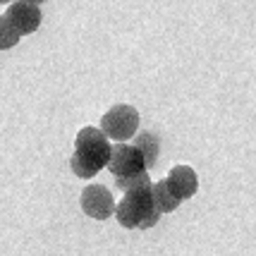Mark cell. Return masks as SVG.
Here are the masks:
<instances>
[{
	"label": "cell",
	"instance_id": "cell-13",
	"mask_svg": "<svg viewBox=\"0 0 256 256\" xmlns=\"http://www.w3.org/2000/svg\"><path fill=\"white\" fill-rule=\"evenodd\" d=\"M0 2H2V5H12L14 0H0Z\"/></svg>",
	"mask_w": 256,
	"mask_h": 256
},
{
	"label": "cell",
	"instance_id": "cell-11",
	"mask_svg": "<svg viewBox=\"0 0 256 256\" xmlns=\"http://www.w3.org/2000/svg\"><path fill=\"white\" fill-rule=\"evenodd\" d=\"M115 184L120 187L122 192H130V190H136V187H144V184H154L151 178H148V170L146 172H139V175H130V178H118Z\"/></svg>",
	"mask_w": 256,
	"mask_h": 256
},
{
	"label": "cell",
	"instance_id": "cell-6",
	"mask_svg": "<svg viewBox=\"0 0 256 256\" xmlns=\"http://www.w3.org/2000/svg\"><path fill=\"white\" fill-rule=\"evenodd\" d=\"M5 14L10 17V22L17 26V32L22 34V36L34 34L41 26V20H44V17H41V8L26 2V0H14Z\"/></svg>",
	"mask_w": 256,
	"mask_h": 256
},
{
	"label": "cell",
	"instance_id": "cell-1",
	"mask_svg": "<svg viewBox=\"0 0 256 256\" xmlns=\"http://www.w3.org/2000/svg\"><path fill=\"white\" fill-rule=\"evenodd\" d=\"M112 144L100 127H82L74 139V154L70 158V168L77 178H94L98 170L108 168Z\"/></svg>",
	"mask_w": 256,
	"mask_h": 256
},
{
	"label": "cell",
	"instance_id": "cell-9",
	"mask_svg": "<svg viewBox=\"0 0 256 256\" xmlns=\"http://www.w3.org/2000/svg\"><path fill=\"white\" fill-rule=\"evenodd\" d=\"M134 146L144 154L146 158V166L151 168L154 163L158 160V151H160V144H158V136L156 134H151V132H142V134H136L134 136Z\"/></svg>",
	"mask_w": 256,
	"mask_h": 256
},
{
	"label": "cell",
	"instance_id": "cell-10",
	"mask_svg": "<svg viewBox=\"0 0 256 256\" xmlns=\"http://www.w3.org/2000/svg\"><path fill=\"white\" fill-rule=\"evenodd\" d=\"M22 34L17 32V26L10 22L8 14H0V50H10L20 44Z\"/></svg>",
	"mask_w": 256,
	"mask_h": 256
},
{
	"label": "cell",
	"instance_id": "cell-4",
	"mask_svg": "<svg viewBox=\"0 0 256 256\" xmlns=\"http://www.w3.org/2000/svg\"><path fill=\"white\" fill-rule=\"evenodd\" d=\"M108 170H110L112 175H115V180H118V178H130V175L146 172L148 166H146L144 154H142L134 144L118 142V144H112L110 160H108Z\"/></svg>",
	"mask_w": 256,
	"mask_h": 256
},
{
	"label": "cell",
	"instance_id": "cell-3",
	"mask_svg": "<svg viewBox=\"0 0 256 256\" xmlns=\"http://www.w3.org/2000/svg\"><path fill=\"white\" fill-rule=\"evenodd\" d=\"M100 130L112 142H127L139 130V112H136L134 106L118 103L100 118Z\"/></svg>",
	"mask_w": 256,
	"mask_h": 256
},
{
	"label": "cell",
	"instance_id": "cell-8",
	"mask_svg": "<svg viewBox=\"0 0 256 256\" xmlns=\"http://www.w3.org/2000/svg\"><path fill=\"white\" fill-rule=\"evenodd\" d=\"M154 199H156V206H158V211L160 213H172L180 204L184 201L178 192L172 190V184H170L168 180H158V182H154Z\"/></svg>",
	"mask_w": 256,
	"mask_h": 256
},
{
	"label": "cell",
	"instance_id": "cell-2",
	"mask_svg": "<svg viewBox=\"0 0 256 256\" xmlns=\"http://www.w3.org/2000/svg\"><path fill=\"white\" fill-rule=\"evenodd\" d=\"M163 213L158 211L156 199H154V184H144L136 190L124 192V199L115 208L118 223L127 230H148L160 220Z\"/></svg>",
	"mask_w": 256,
	"mask_h": 256
},
{
	"label": "cell",
	"instance_id": "cell-7",
	"mask_svg": "<svg viewBox=\"0 0 256 256\" xmlns=\"http://www.w3.org/2000/svg\"><path fill=\"white\" fill-rule=\"evenodd\" d=\"M166 180L172 184V190L178 192L182 199H192L196 194V190H199V175L190 166H175L168 172Z\"/></svg>",
	"mask_w": 256,
	"mask_h": 256
},
{
	"label": "cell",
	"instance_id": "cell-5",
	"mask_svg": "<svg viewBox=\"0 0 256 256\" xmlns=\"http://www.w3.org/2000/svg\"><path fill=\"white\" fill-rule=\"evenodd\" d=\"M82 211L86 213L89 218H96V220H106L115 213V199L112 194L106 187L100 184H89L86 190L82 192Z\"/></svg>",
	"mask_w": 256,
	"mask_h": 256
},
{
	"label": "cell",
	"instance_id": "cell-12",
	"mask_svg": "<svg viewBox=\"0 0 256 256\" xmlns=\"http://www.w3.org/2000/svg\"><path fill=\"white\" fill-rule=\"evenodd\" d=\"M26 2H32V5H41V2H46V0H26Z\"/></svg>",
	"mask_w": 256,
	"mask_h": 256
}]
</instances>
